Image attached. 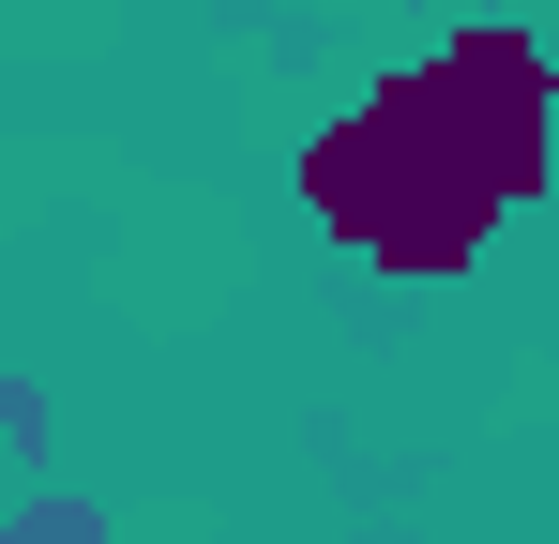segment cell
<instances>
[{"label": "cell", "mask_w": 559, "mask_h": 544, "mask_svg": "<svg viewBox=\"0 0 559 544\" xmlns=\"http://www.w3.org/2000/svg\"><path fill=\"white\" fill-rule=\"evenodd\" d=\"M545 137H559V76L514 46V31H468L439 61L378 76L318 152H302V197L318 227L378 272H454L484 258V227L545 181Z\"/></svg>", "instance_id": "6da1fadb"}]
</instances>
